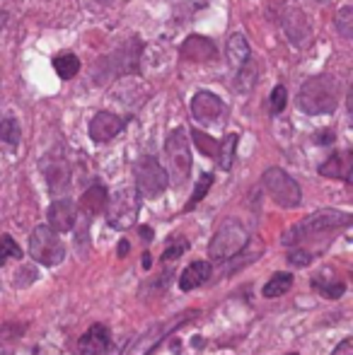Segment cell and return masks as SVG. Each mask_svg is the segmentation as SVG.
I'll return each instance as SVG.
<instances>
[{
	"label": "cell",
	"instance_id": "11",
	"mask_svg": "<svg viewBox=\"0 0 353 355\" xmlns=\"http://www.w3.org/2000/svg\"><path fill=\"white\" fill-rule=\"evenodd\" d=\"M193 314L196 312H187L184 317H175V319H170V322L155 324L150 331L141 334V338L133 343V348L128 351V355H150L157 348V343H160L162 338H167V334H172L175 329L182 327V324H187L189 319H193Z\"/></svg>",
	"mask_w": 353,
	"mask_h": 355
},
{
	"label": "cell",
	"instance_id": "4",
	"mask_svg": "<svg viewBox=\"0 0 353 355\" xmlns=\"http://www.w3.org/2000/svg\"><path fill=\"white\" fill-rule=\"evenodd\" d=\"M29 257L42 266H58L66 259V247L49 225H39L29 237Z\"/></svg>",
	"mask_w": 353,
	"mask_h": 355
},
{
	"label": "cell",
	"instance_id": "8",
	"mask_svg": "<svg viewBox=\"0 0 353 355\" xmlns=\"http://www.w3.org/2000/svg\"><path fill=\"white\" fill-rule=\"evenodd\" d=\"M191 116L198 126L203 128H216L223 126L227 119V107L221 97H216L208 89H201V92L193 94L191 99Z\"/></svg>",
	"mask_w": 353,
	"mask_h": 355
},
{
	"label": "cell",
	"instance_id": "26",
	"mask_svg": "<svg viewBox=\"0 0 353 355\" xmlns=\"http://www.w3.org/2000/svg\"><path fill=\"white\" fill-rule=\"evenodd\" d=\"M19 138H22V131H19V123L15 121L12 116L3 119L0 121V141L8 143V145H19Z\"/></svg>",
	"mask_w": 353,
	"mask_h": 355
},
{
	"label": "cell",
	"instance_id": "21",
	"mask_svg": "<svg viewBox=\"0 0 353 355\" xmlns=\"http://www.w3.org/2000/svg\"><path fill=\"white\" fill-rule=\"evenodd\" d=\"M104 206H107V189H104L102 184H92V187H89L80 198L83 215L94 218V215H99L104 211Z\"/></svg>",
	"mask_w": 353,
	"mask_h": 355
},
{
	"label": "cell",
	"instance_id": "19",
	"mask_svg": "<svg viewBox=\"0 0 353 355\" xmlns=\"http://www.w3.org/2000/svg\"><path fill=\"white\" fill-rule=\"evenodd\" d=\"M312 290L327 300H339L341 295L346 293V283L341 281V278H336V273L320 271L315 278H312Z\"/></svg>",
	"mask_w": 353,
	"mask_h": 355
},
{
	"label": "cell",
	"instance_id": "15",
	"mask_svg": "<svg viewBox=\"0 0 353 355\" xmlns=\"http://www.w3.org/2000/svg\"><path fill=\"white\" fill-rule=\"evenodd\" d=\"M179 53H182L184 61H191V63H208L213 61V58L218 56V49L216 44L211 42V39L206 37H189L187 42L182 44V49H179Z\"/></svg>",
	"mask_w": 353,
	"mask_h": 355
},
{
	"label": "cell",
	"instance_id": "31",
	"mask_svg": "<svg viewBox=\"0 0 353 355\" xmlns=\"http://www.w3.org/2000/svg\"><path fill=\"white\" fill-rule=\"evenodd\" d=\"M189 249V242L187 239H182V237H170V242H167V249H165V254L162 257L167 259V261H172V259H177L179 254H184Z\"/></svg>",
	"mask_w": 353,
	"mask_h": 355
},
{
	"label": "cell",
	"instance_id": "5",
	"mask_svg": "<svg viewBox=\"0 0 353 355\" xmlns=\"http://www.w3.org/2000/svg\"><path fill=\"white\" fill-rule=\"evenodd\" d=\"M266 193L273 198V203H278L281 208H298L302 201V193L298 182L288 172H283L281 167H268L261 177Z\"/></svg>",
	"mask_w": 353,
	"mask_h": 355
},
{
	"label": "cell",
	"instance_id": "9",
	"mask_svg": "<svg viewBox=\"0 0 353 355\" xmlns=\"http://www.w3.org/2000/svg\"><path fill=\"white\" fill-rule=\"evenodd\" d=\"M138 193L133 191V189H121V191H117L112 198H109V203L104 208H107V223L112 225L114 230H128L133 223H136L138 218Z\"/></svg>",
	"mask_w": 353,
	"mask_h": 355
},
{
	"label": "cell",
	"instance_id": "27",
	"mask_svg": "<svg viewBox=\"0 0 353 355\" xmlns=\"http://www.w3.org/2000/svg\"><path fill=\"white\" fill-rule=\"evenodd\" d=\"M211 187H213V174H211V172L201 174V179H198L196 189H193L191 198H189V203L184 206V211H193V208H196V203H201V201H203V196H206L208 189H211Z\"/></svg>",
	"mask_w": 353,
	"mask_h": 355
},
{
	"label": "cell",
	"instance_id": "22",
	"mask_svg": "<svg viewBox=\"0 0 353 355\" xmlns=\"http://www.w3.org/2000/svg\"><path fill=\"white\" fill-rule=\"evenodd\" d=\"M53 71L61 75L63 80L76 78V75L80 73V58H78L76 53H58V56L53 58Z\"/></svg>",
	"mask_w": 353,
	"mask_h": 355
},
{
	"label": "cell",
	"instance_id": "7",
	"mask_svg": "<svg viewBox=\"0 0 353 355\" xmlns=\"http://www.w3.org/2000/svg\"><path fill=\"white\" fill-rule=\"evenodd\" d=\"M133 172H136V193L143 198H157L170 184L167 169L155 157H141Z\"/></svg>",
	"mask_w": 353,
	"mask_h": 355
},
{
	"label": "cell",
	"instance_id": "6",
	"mask_svg": "<svg viewBox=\"0 0 353 355\" xmlns=\"http://www.w3.org/2000/svg\"><path fill=\"white\" fill-rule=\"evenodd\" d=\"M165 155L167 164H170L172 182L182 187L191 174V148H189V138L184 128H175L165 141Z\"/></svg>",
	"mask_w": 353,
	"mask_h": 355
},
{
	"label": "cell",
	"instance_id": "36",
	"mask_svg": "<svg viewBox=\"0 0 353 355\" xmlns=\"http://www.w3.org/2000/svg\"><path fill=\"white\" fill-rule=\"evenodd\" d=\"M283 3H286V0H268V5H271V8H281Z\"/></svg>",
	"mask_w": 353,
	"mask_h": 355
},
{
	"label": "cell",
	"instance_id": "2",
	"mask_svg": "<svg viewBox=\"0 0 353 355\" xmlns=\"http://www.w3.org/2000/svg\"><path fill=\"white\" fill-rule=\"evenodd\" d=\"M339 104V83L332 75L322 73L315 78L305 80L298 94V107L310 116H320V114H332Z\"/></svg>",
	"mask_w": 353,
	"mask_h": 355
},
{
	"label": "cell",
	"instance_id": "12",
	"mask_svg": "<svg viewBox=\"0 0 353 355\" xmlns=\"http://www.w3.org/2000/svg\"><path fill=\"white\" fill-rule=\"evenodd\" d=\"M112 351V334L107 324H92L78 341V355H107Z\"/></svg>",
	"mask_w": 353,
	"mask_h": 355
},
{
	"label": "cell",
	"instance_id": "34",
	"mask_svg": "<svg viewBox=\"0 0 353 355\" xmlns=\"http://www.w3.org/2000/svg\"><path fill=\"white\" fill-rule=\"evenodd\" d=\"M315 143H322V145L334 143V131H327V133H322V136H315Z\"/></svg>",
	"mask_w": 353,
	"mask_h": 355
},
{
	"label": "cell",
	"instance_id": "17",
	"mask_svg": "<svg viewBox=\"0 0 353 355\" xmlns=\"http://www.w3.org/2000/svg\"><path fill=\"white\" fill-rule=\"evenodd\" d=\"M320 174L329 179H344V182H351L353 177V153L351 150H344V153H334L329 159L320 164Z\"/></svg>",
	"mask_w": 353,
	"mask_h": 355
},
{
	"label": "cell",
	"instance_id": "35",
	"mask_svg": "<svg viewBox=\"0 0 353 355\" xmlns=\"http://www.w3.org/2000/svg\"><path fill=\"white\" fill-rule=\"evenodd\" d=\"M126 252H128V242H121L119 244V257H123Z\"/></svg>",
	"mask_w": 353,
	"mask_h": 355
},
{
	"label": "cell",
	"instance_id": "23",
	"mask_svg": "<svg viewBox=\"0 0 353 355\" xmlns=\"http://www.w3.org/2000/svg\"><path fill=\"white\" fill-rule=\"evenodd\" d=\"M235 153H237V136H235V133H230V136L223 138L221 150H218V157H216L218 167H221L223 172H230V169H232Z\"/></svg>",
	"mask_w": 353,
	"mask_h": 355
},
{
	"label": "cell",
	"instance_id": "30",
	"mask_svg": "<svg viewBox=\"0 0 353 355\" xmlns=\"http://www.w3.org/2000/svg\"><path fill=\"white\" fill-rule=\"evenodd\" d=\"M334 27H336V32H339L341 37H346V39L351 37V34H353V10L351 8H341L339 10V15H336V19H334Z\"/></svg>",
	"mask_w": 353,
	"mask_h": 355
},
{
	"label": "cell",
	"instance_id": "33",
	"mask_svg": "<svg viewBox=\"0 0 353 355\" xmlns=\"http://www.w3.org/2000/svg\"><path fill=\"white\" fill-rule=\"evenodd\" d=\"M332 355H353V341L351 338H344V341L334 348V353Z\"/></svg>",
	"mask_w": 353,
	"mask_h": 355
},
{
	"label": "cell",
	"instance_id": "14",
	"mask_svg": "<svg viewBox=\"0 0 353 355\" xmlns=\"http://www.w3.org/2000/svg\"><path fill=\"white\" fill-rule=\"evenodd\" d=\"M49 227L53 230V232H68V230H73V225H76V203L68 201V198H56V201L49 206Z\"/></svg>",
	"mask_w": 353,
	"mask_h": 355
},
{
	"label": "cell",
	"instance_id": "1",
	"mask_svg": "<svg viewBox=\"0 0 353 355\" xmlns=\"http://www.w3.org/2000/svg\"><path fill=\"white\" fill-rule=\"evenodd\" d=\"M351 213L344 211H317L307 215L305 220L295 223L293 227H288L283 232V244L293 252L305 254L307 259H315L320 254H325L329 249V244L334 242V234L346 230L351 225Z\"/></svg>",
	"mask_w": 353,
	"mask_h": 355
},
{
	"label": "cell",
	"instance_id": "3",
	"mask_svg": "<svg viewBox=\"0 0 353 355\" xmlns=\"http://www.w3.org/2000/svg\"><path fill=\"white\" fill-rule=\"evenodd\" d=\"M247 242H250V237H247V230L242 227L240 220L225 218L218 225L216 234L208 244V257L213 261H227V259L237 257L247 247Z\"/></svg>",
	"mask_w": 353,
	"mask_h": 355
},
{
	"label": "cell",
	"instance_id": "29",
	"mask_svg": "<svg viewBox=\"0 0 353 355\" xmlns=\"http://www.w3.org/2000/svg\"><path fill=\"white\" fill-rule=\"evenodd\" d=\"M193 141H196V145H198V150H201L203 155H208V157H213L216 159L218 157V150H221V143L218 141H213L211 136H206L203 131H193Z\"/></svg>",
	"mask_w": 353,
	"mask_h": 355
},
{
	"label": "cell",
	"instance_id": "37",
	"mask_svg": "<svg viewBox=\"0 0 353 355\" xmlns=\"http://www.w3.org/2000/svg\"><path fill=\"white\" fill-rule=\"evenodd\" d=\"M317 3H329V0H317Z\"/></svg>",
	"mask_w": 353,
	"mask_h": 355
},
{
	"label": "cell",
	"instance_id": "16",
	"mask_svg": "<svg viewBox=\"0 0 353 355\" xmlns=\"http://www.w3.org/2000/svg\"><path fill=\"white\" fill-rule=\"evenodd\" d=\"M281 24L286 29L288 39H291L295 46H302V44L310 39V22H307L305 12L300 8H288L286 15L281 17Z\"/></svg>",
	"mask_w": 353,
	"mask_h": 355
},
{
	"label": "cell",
	"instance_id": "25",
	"mask_svg": "<svg viewBox=\"0 0 353 355\" xmlns=\"http://www.w3.org/2000/svg\"><path fill=\"white\" fill-rule=\"evenodd\" d=\"M235 75H237V78H235V87L240 89L242 94H247L252 87H255V83H257V63L250 61L247 66H242Z\"/></svg>",
	"mask_w": 353,
	"mask_h": 355
},
{
	"label": "cell",
	"instance_id": "32",
	"mask_svg": "<svg viewBox=\"0 0 353 355\" xmlns=\"http://www.w3.org/2000/svg\"><path fill=\"white\" fill-rule=\"evenodd\" d=\"M286 99H288V92L283 85H276L271 92V112L273 114H281L286 109Z\"/></svg>",
	"mask_w": 353,
	"mask_h": 355
},
{
	"label": "cell",
	"instance_id": "38",
	"mask_svg": "<svg viewBox=\"0 0 353 355\" xmlns=\"http://www.w3.org/2000/svg\"><path fill=\"white\" fill-rule=\"evenodd\" d=\"M286 355H298V353H286Z\"/></svg>",
	"mask_w": 353,
	"mask_h": 355
},
{
	"label": "cell",
	"instance_id": "10",
	"mask_svg": "<svg viewBox=\"0 0 353 355\" xmlns=\"http://www.w3.org/2000/svg\"><path fill=\"white\" fill-rule=\"evenodd\" d=\"M42 174L53 196L68 191V187H71V167H68V159L61 148L49 150L42 157Z\"/></svg>",
	"mask_w": 353,
	"mask_h": 355
},
{
	"label": "cell",
	"instance_id": "18",
	"mask_svg": "<svg viewBox=\"0 0 353 355\" xmlns=\"http://www.w3.org/2000/svg\"><path fill=\"white\" fill-rule=\"evenodd\" d=\"M211 276H213L211 261H191L182 273H179V288H182L184 293L196 290L198 285H203Z\"/></svg>",
	"mask_w": 353,
	"mask_h": 355
},
{
	"label": "cell",
	"instance_id": "13",
	"mask_svg": "<svg viewBox=\"0 0 353 355\" xmlns=\"http://www.w3.org/2000/svg\"><path fill=\"white\" fill-rule=\"evenodd\" d=\"M123 131V119L112 112H99L89 121V138L94 143H109Z\"/></svg>",
	"mask_w": 353,
	"mask_h": 355
},
{
	"label": "cell",
	"instance_id": "28",
	"mask_svg": "<svg viewBox=\"0 0 353 355\" xmlns=\"http://www.w3.org/2000/svg\"><path fill=\"white\" fill-rule=\"evenodd\" d=\"M12 259H22V249H19V244L10 234H3L0 237V266H5Z\"/></svg>",
	"mask_w": 353,
	"mask_h": 355
},
{
	"label": "cell",
	"instance_id": "24",
	"mask_svg": "<svg viewBox=\"0 0 353 355\" xmlns=\"http://www.w3.org/2000/svg\"><path fill=\"white\" fill-rule=\"evenodd\" d=\"M293 288V276L291 273H273L271 281L264 285V297H281V295H286L288 290Z\"/></svg>",
	"mask_w": 353,
	"mask_h": 355
},
{
	"label": "cell",
	"instance_id": "20",
	"mask_svg": "<svg viewBox=\"0 0 353 355\" xmlns=\"http://www.w3.org/2000/svg\"><path fill=\"white\" fill-rule=\"evenodd\" d=\"M225 56L232 71H240L242 66H247V63L252 61V51H250V44H247L245 34H232V37L227 39Z\"/></svg>",
	"mask_w": 353,
	"mask_h": 355
}]
</instances>
